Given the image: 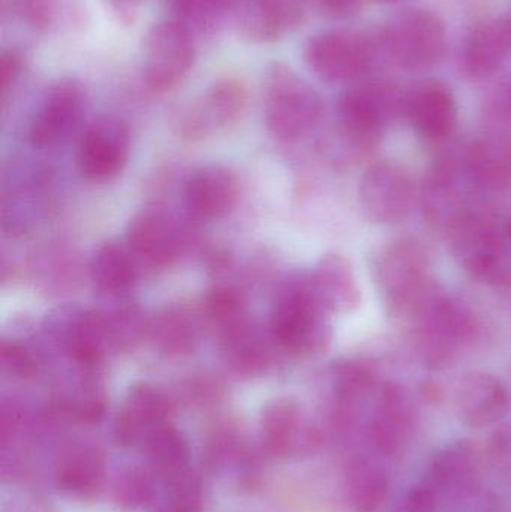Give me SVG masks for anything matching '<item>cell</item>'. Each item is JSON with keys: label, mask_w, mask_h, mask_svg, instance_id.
I'll use <instances>...</instances> for the list:
<instances>
[{"label": "cell", "mask_w": 511, "mask_h": 512, "mask_svg": "<svg viewBox=\"0 0 511 512\" xmlns=\"http://www.w3.org/2000/svg\"><path fill=\"white\" fill-rule=\"evenodd\" d=\"M54 342L75 363L93 366L111 348L104 316L98 310L69 307L51 321Z\"/></svg>", "instance_id": "cell-16"}, {"label": "cell", "mask_w": 511, "mask_h": 512, "mask_svg": "<svg viewBox=\"0 0 511 512\" xmlns=\"http://www.w3.org/2000/svg\"><path fill=\"white\" fill-rule=\"evenodd\" d=\"M405 98L395 84L369 81L348 89L339 101V119L351 144L372 149L387 125L404 111Z\"/></svg>", "instance_id": "cell-5"}, {"label": "cell", "mask_w": 511, "mask_h": 512, "mask_svg": "<svg viewBox=\"0 0 511 512\" xmlns=\"http://www.w3.org/2000/svg\"><path fill=\"white\" fill-rule=\"evenodd\" d=\"M453 255L477 282L501 285L509 279L503 236L489 219L470 212L447 231Z\"/></svg>", "instance_id": "cell-7"}, {"label": "cell", "mask_w": 511, "mask_h": 512, "mask_svg": "<svg viewBox=\"0 0 511 512\" xmlns=\"http://www.w3.org/2000/svg\"><path fill=\"white\" fill-rule=\"evenodd\" d=\"M194 36L176 21L165 18L147 33L143 53V81L152 92L177 89L194 69L197 60Z\"/></svg>", "instance_id": "cell-6"}, {"label": "cell", "mask_w": 511, "mask_h": 512, "mask_svg": "<svg viewBox=\"0 0 511 512\" xmlns=\"http://www.w3.org/2000/svg\"><path fill=\"white\" fill-rule=\"evenodd\" d=\"M321 8L335 17L347 18L359 14L365 0H317Z\"/></svg>", "instance_id": "cell-46"}, {"label": "cell", "mask_w": 511, "mask_h": 512, "mask_svg": "<svg viewBox=\"0 0 511 512\" xmlns=\"http://www.w3.org/2000/svg\"><path fill=\"white\" fill-rule=\"evenodd\" d=\"M173 405L158 388L137 384L129 390L116 421L114 439L122 447H140L150 433L170 423Z\"/></svg>", "instance_id": "cell-19"}, {"label": "cell", "mask_w": 511, "mask_h": 512, "mask_svg": "<svg viewBox=\"0 0 511 512\" xmlns=\"http://www.w3.org/2000/svg\"><path fill=\"white\" fill-rule=\"evenodd\" d=\"M375 2H380V3H393V2H398V0H375Z\"/></svg>", "instance_id": "cell-50"}, {"label": "cell", "mask_w": 511, "mask_h": 512, "mask_svg": "<svg viewBox=\"0 0 511 512\" xmlns=\"http://www.w3.org/2000/svg\"><path fill=\"white\" fill-rule=\"evenodd\" d=\"M161 512H171V511H170V510H168V508H167V510H165V511H161Z\"/></svg>", "instance_id": "cell-51"}, {"label": "cell", "mask_w": 511, "mask_h": 512, "mask_svg": "<svg viewBox=\"0 0 511 512\" xmlns=\"http://www.w3.org/2000/svg\"><path fill=\"white\" fill-rule=\"evenodd\" d=\"M455 406L468 426L488 427L504 417L509 396L500 379L485 372H470L456 385Z\"/></svg>", "instance_id": "cell-23"}, {"label": "cell", "mask_w": 511, "mask_h": 512, "mask_svg": "<svg viewBox=\"0 0 511 512\" xmlns=\"http://www.w3.org/2000/svg\"><path fill=\"white\" fill-rule=\"evenodd\" d=\"M237 200L239 182L236 176L219 165L201 168L186 183V206L197 218H224L234 209Z\"/></svg>", "instance_id": "cell-25"}, {"label": "cell", "mask_w": 511, "mask_h": 512, "mask_svg": "<svg viewBox=\"0 0 511 512\" xmlns=\"http://www.w3.org/2000/svg\"><path fill=\"white\" fill-rule=\"evenodd\" d=\"M137 276V262L131 249L117 243H105L90 259V279L107 297H122L134 286Z\"/></svg>", "instance_id": "cell-31"}, {"label": "cell", "mask_w": 511, "mask_h": 512, "mask_svg": "<svg viewBox=\"0 0 511 512\" xmlns=\"http://www.w3.org/2000/svg\"><path fill=\"white\" fill-rule=\"evenodd\" d=\"M389 475L375 460L357 457L345 474V495L353 512H377L389 495Z\"/></svg>", "instance_id": "cell-32"}, {"label": "cell", "mask_w": 511, "mask_h": 512, "mask_svg": "<svg viewBox=\"0 0 511 512\" xmlns=\"http://www.w3.org/2000/svg\"><path fill=\"white\" fill-rule=\"evenodd\" d=\"M261 442L278 459L306 454L320 445L321 433L305 420L302 409L291 399H276L261 412Z\"/></svg>", "instance_id": "cell-15"}, {"label": "cell", "mask_w": 511, "mask_h": 512, "mask_svg": "<svg viewBox=\"0 0 511 512\" xmlns=\"http://www.w3.org/2000/svg\"><path fill=\"white\" fill-rule=\"evenodd\" d=\"M225 360L234 372L243 376H258L270 363L269 349L251 321L239 322L219 334Z\"/></svg>", "instance_id": "cell-33"}, {"label": "cell", "mask_w": 511, "mask_h": 512, "mask_svg": "<svg viewBox=\"0 0 511 512\" xmlns=\"http://www.w3.org/2000/svg\"><path fill=\"white\" fill-rule=\"evenodd\" d=\"M168 510L171 512L203 511V486L200 478L186 468L167 478Z\"/></svg>", "instance_id": "cell-40"}, {"label": "cell", "mask_w": 511, "mask_h": 512, "mask_svg": "<svg viewBox=\"0 0 511 512\" xmlns=\"http://www.w3.org/2000/svg\"><path fill=\"white\" fill-rule=\"evenodd\" d=\"M447 30L428 9H410L387 27L386 47L392 59L408 71L431 68L443 56Z\"/></svg>", "instance_id": "cell-9"}, {"label": "cell", "mask_w": 511, "mask_h": 512, "mask_svg": "<svg viewBox=\"0 0 511 512\" xmlns=\"http://www.w3.org/2000/svg\"><path fill=\"white\" fill-rule=\"evenodd\" d=\"M263 95L267 129L278 140H299L320 122V95L285 63L273 62L267 68Z\"/></svg>", "instance_id": "cell-2"}, {"label": "cell", "mask_w": 511, "mask_h": 512, "mask_svg": "<svg viewBox=\"0 0 511 512\" xmlns=\"http://www.w3.org/2000/svg\"><path fill=\"white\" fill-rule=\"evenodd\" d=\"M332 388L338 411L356 415L357 406L375 390V375L368 364L339 361L332 369Z\"/></svg>", "instance_id": "cell-36"}, {"label": "cell", "mask_w": 511, "mask_h": 512, "mask_svg": "<svg viewBox=\"0 0 511 512\" xmlns=\"http://www.w3.org/2000/svg\"><path fill=\"white\" fill-rule=\"evenodd\" d=\"M126 242L132 254L147 264L167 265L185 248L186 231L165 210L146 209L129 222Z\"/></svg>", "instance_id": "cell-18"}, {"label": "cell", "mask_w": 511, "mask_h": 512, "mask_svg": "<svg viewBox=\"0 0 511 512\" xmlns=\"http://www.w3.org/2000/svg\"><path fill=\"white\" fill-rule=\"evenodd\" d=\"M11 11L26 29L42 35L75 32L86 23L81 0H11Z\"/></svg>", "instance_id": "cell-28"}, {"label": "cell", "mask_w": 511, "mask_h": 512, "mask_svg": "<svg viewBox=\"0 0 511 512\" xmlns=\"http://www.w3.org/2000/svg\"><path fill=\"white\" fill-rule=\"evenodd\" d=\"M375 279L390 312L410 321L438 291L425 249L414 240H398L381 251Z\"/></svg>", "instance_id": "cell-1"}, {"label": "cell", "mask_w": 511, "mask_h": 512, "mask_svg": "<svg viewBox=\"0 0 511 512\" xmlns=\"http://www.w3.org/2000/svg\"><path fill=\"white\" fill-rule=\"evenodd\" d=\"M489 457L498 472L511 477V423L501 426L492 436Z\"/></svg>", "instance_id": "cell-45"}, {"label": "cell", "mask_w": 511, "mask_h": 512, "mask_svg": "<svg viewBox=\"0 0 511 512\" xmlns=\"http://www.w3.org/2000/svg\"><path fill=\"white\" fill-rule=\"evenodd\" d=\"M105 403V394L98 382L93 379H81L66 397L63 408L78 420L93 423L104 415Z\"/></svg>", "instance_id": "cell-39"}, {"label": "cell", "mask_w": 511, "mask_h": 512, "mask_svg": "<svg viewBox=\"0 0 511 512\" xmlns=\"http://www.w3.org/2000/svg\"><path fill=\"white\" fill-rule=\"evenodd\" d=\"M236 0H170V20L176 21L195 41L218 35L234 17Z\"/></svg>", "instance_id": "cell-34"}, {"label": "cell", "mask_w": 511, "mask_h": 512, "mask_svg": "<svg viewBox=\"0 0 511 512\" xmlns=\"http://www.w3.org/2000/svg\"><path fill=\"white\" fill-rule=\"evenodd\" d=\"M482 457L476 444L461 439L444 447L435 456L429 472V481L437 495L452 501L456 496L480 486Z\"/></svg>", "instance_id": "cell-24"}, {"label": "cell", "mask_w": 511, "mask_h": 512, "mask_svg": "<svg viewBox=\"0 0 511 512\" xmlns=\"http://www.w3.org/2000/svg\"><path fill=\"white\" fill-rule=\"evenodd\" d=\"M414 409L407 394L396 385H384L369 421L368 438L383 456H395L410 438Z\"/></svg>", "instance_id": "cell-22"}, {"label": "cell", "mask_w": 511, "mask_h": 512, "mask_svg": "<svg viewBox=\"0 0 511 512\" xmlns=\"http://www.w3.org/2000/svg\"><path fill=\"white\" fill-rule=\"evenodd\" d=\"M471 180L467 168V149L464 153H447L429 171L423 185V212L432 227L449 231L470 209L467 192L462 183ZM473 182V180H471Z\"/></svg>", "instance_id": "cell-11"}, {"label": "cell", "mask_w": 511, "mask_h": 512, "mask_svg": "<svg viewBox=\"0 0 511 512\" xmlns=\"http://www.w3.org/2000/svg\"><path fill=\"white\" fill-rule=\"evenodd\" d=\"M86 104V89L80 81L62 78L51 84L30 120V143L38 149L65 143L80 125Z\"/></svg>", "instance_id": "cell-10"}, {"label": "cell", "mask_w": 511, "mask_h": 512, "mask_svg": "<svg viewBox=\"0 0 511 512\" xmlns=\"http://www.w3.org/2000/svg\"><path fill=\"white\" fill-rule=\"evenodd\" d=\"M410 322L417 354L431 369L447 366L476 331L470 310L440 291L432 295Z\"/></svg>", "instance_id": "cell-4"}, {"label": "cell", "mask_w": 511, "mask_h": 512, "mask_svg": "<svg viewBox=\"0 0 511 512\" xmlns=\"http://www.w3.org/2000/svg\"><path fill=\"white\" fill-rule=\"evenodd\" d=\"M105 456L89 439H71L57 451L54 484L63 495L87 501L98 495L104 484Z\"/></svg>", "instance_id": "cell-17"}, {"label": "cell", "mask_w": 511, "mask_h": 512, "mask_svg": "<svg viewBox=\"0 0 511 512\" xmlns=\"http://www.w3.org/2000/svg\"><path fill=\"white\" fill-rule=\"evenodd\" d=\"M309 283L327 312H353L362 300L353 267L342 255L323 256L309 276Z\"/></svg>", "instance_id": "cell-26"}, {"label": "cell", "mask_w": 511, "mask_h": 512, "mask_svg": "<svg viewBox=\"0 0 511 512\" xmlns=\"http://www.w3.org/2000/svg\"><path fill=\"white\" fill-rule=\"evenodd\" d=\"M305 12V0H236L233 18L246 39L270 44L293 32Z\"/></svg>", "instance_id": "cell-20"}, {"label": "cell", "mask_w": 511, "mask_h": 512, "mask_svg": "<svg viewBox=\"0 0 511 512\" xmlns=\"http://www.w3.org/2000/svg\"><path fill=\"white\" fill-rule=\"evenodd\" d=\"M359 200L366 218L375 224H396L413 209V179L396 162H377L360 180Z\"/></svg>", "instance_id": "cell-12"}, {"label": "cell", "mask_w": 511, "mask_h": 512, "mask_svg": "<svg viewBox=\"0 0 511 512\" xmlns=\"http://www.w3.org/2000/svg\"><path fill=\"white\" fill-rule=\"evenodd\" d=\"M3 369L15 378H30L38 372V357L29 346L17 340L5 339L0 346Z\"/></svg>", "instance_id": "cell-41"}, {"label": "cell", "mask_w": 511, "mask_h": 512, "mask_svg": "<svg viewBox=\"0 0 511 512\" xmlns=\"http://www.w3.org/2000/svg\"><path fill=\"white\" fill-rule=\"evenodd\" d=\"M101 313L107 325L111 348L131 351L143 337H147L149 321L143 318L137 306L120 303L108 312Z\"/></svg>", "instance_id": "cell-37"}, {"label": "cell", "mask_w": 511, "mask_h": 512, "mask_svg": "<svg viewBox=\"0 0 511 512\" xmlns=\"http://www.w3.org/2000/svg\"><path fill=\"white\" fill-rule=\"evenodd\" d=\"M326 313L312 291L309 277L290 280L279 291L270 313L273 339L293 354L321 351L330 339Z\"/></svg>", "instance_id": "cell-3"}, {"label": "cell", "mask_w": 511, "mask_h": 512, "mask_svg": "<svg viewBox=\"0 0 511 512\" xmlns=\"http://www.w3.org/2000/svg\"><path fill=\"white\" fill-rule=\"evenodd\" d=\"M131 138L122 120L99 117L93 120L78 144V167L92 182L113 179L129 158Z\"/></svg>", "instance_id": "cell-14"}, {"label": "cell", "mask_w": 511, "mask_h": 512, "mask_svg": "<svg viewBox=\"0 0 511 512\" xmlns=\"http://www.w3.org/2000/svg\"><path fill=\"white\" fill-rule=\"evenodd\" d=\"M150 465L164 478L188 468L189 445L185 435L171 423L156 429L141 445Z\"/></svg>", "instance_id": "cell-35"}, {"label": "cell", "mask_w": 511, "mask_h": 512, "mask_svg": "<svg viewBox=\"0 0 511 512\" xmlns=\"http://www.w3.org/2000/svg\"><path fill=\"white\" fill-rule=\"evenodd\" d=\"M248 105V89L236 77H225L213 83L180 120L185 137H209L239 122Z\"/></svg>", "instance_id": "cell-13"}, {"label": "cell", "mask_w": 511, "mask_h": 512, "mask_svg": "<svg viewBox=\"0 0 511 512\" xmlns=\"http://www.w3.org/2000/svg\"><path fill=\"white\" fill-rule=\"evenodd\" d=\"M147 337L159 351L180 357L194 351L200 339V325L197 316L185 307H164L149 319Z\"/></svg>", "instance_id": "cell-30"}, {"label": "cell", "mask_w": 511, "mask_h": 512, "mask_svg": "<svg viewBox=\"0 0 511 512\" xmlns=\"http://www.w3.org/2000/svg\"><path fill=\"white\" fill-rule=\"evenodd\" d=\"M26 69V56L18 48H6L0 56V78H2L3 98L17 86Z\"/></svg>", "instance_id": "cell-44"}, {"label": "cell", "mask_w": 511, "mask_h": 512, "mask_svg": "<svg viewBox=\"0 0 511 512\" xmlns=\"http://www.w3.org/2000/svg\"><path fill=\"white\" fill-rule=\"evenodd\" d=\"M504 105H506L507 114L511 117V81L507 84L506 96H504Z\"/></svg>", "instance_id": "cell-48"}, {"label": "cell", "mask_w": 511, "mask_h": 512, "mask_svg": "<svg viewBox=\"0 0 511 512\" xmlns=\"http://www.w3.org/2000/svg\"><path fill=\"white\" fill-rule=\"evenodd\" d=\"M374 45L362 33L335 29L318 33L305 45V62L321 80L351 83L374 65Z\"/></svg>", "instance_id": "cell-8"}, {"label": "cell", "mask_w": 511, "mask_h": 512, "mask_svg": "<svg viewBox=\"0 0 511 512\" xmlns=\"http://www.w3.org/2000/svg\"><path fill=\"white\" fill-rule=\"evenodd\" d=\"M405 116L426 140L443 141L455 132L458 105L452 90L441 81H423L404 102Z\"/></svg>", "instance_id": "cell-21"}, {"label": "cell", "mask_w": 511, "mask_h": 512, "mask_svg": "<svg viewBox=\"0 0 511 512\" xmlns=\"http://www.w3.org/2000/svg\"><path fill=\"white\" fill-rule=\"evenodd\" d=\"M467 168L474 185L503 191L511 186V135L494 132L467 147Z\"/></svg>", "instance_id": "cell-27"}, {"label": "cell", "mask_w": 511, "mask_h": 512, "mask_svg": "<svg viewBox=\"0 0 511 512\" xmlns=\"http://www.w3.org/2000/svg\"><path fill=\"white\" fill-rule=\"evenodd\" d=\"M511 53V18L488 21L474 29L464 51V66L474 78L495 74Z\"/></svg>", "instance_id": "cell-29"}, {"label": "cell", "mask_w": 511, "mask_h": 512, "mask_svg": "<svg viewBox=\"0 0 511 512\" xmlns=\"http://www.w3.org/2000/svg\"><path fill=\"white\" fill-rule=\"evenodd\" d=\"M153 496L155 486L146 469H126L114 481L113 501L119 510L132 512L146 508Z\"/></svg>", "instance_id": "cell-38"}, {"label": "cell", "mask_w": 511, "mask_h": 512, "mask_svg": "<svg viewBox=\"0 0 511 512\" xmlns=\"http://www.w3.org/2000/svg\"><path fill=\"white\" fill-rule=\"evenodd\" d=\"M117 20L125 24L134 23L141 0H107Z\"/></svg>", "instance_id": "cell-47"}, {"label": "cell", "mask_w": 511, "mask_h": 512, "mask_svg": "<svg viewBox=\"0 0 511 512\" xmlns=\"http://www.w3.org/2000/svg\"><path fill=\"white\" fill-rule=\"evenodd\" d=\"M452 512H501L500 501L482 486L474 487L452 501Z\"/></svg>", "instance_id": "cell-42"}, {"label": "cell", "mask_w": 511, "mask_h": 512, "mask_svg": "<svg viewBox=\"0 0 511 512\" xmlns=\"http://www.w3.org/2000/svg\"><path fill=\"white\" fill-rule=\"evenodd\" d=\"M506 233H507V237H509V240H510V243H511V218H510V221H509V225H507Z\"/></svg>", "instance_id": "cell-49"}, {"label": "cell", "mask_w": 511, "mask_h": 512, "mask_svg": "<svg viewBox=\"0 0 511 512\" xmlns=\"http://www.w3.org/2000/svg\"><path fill=\"white\" fill-rule=\"evenodd\" d=\"M392 512H437V492L431 484H416L399 499Z\"/></svg>", "instance_id": "cell-43"}]
</instances>
